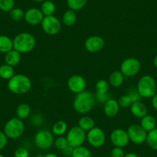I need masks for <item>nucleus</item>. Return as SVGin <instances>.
<instances>
[{
  "label": "nucleus",
  "mask_w": 157,
  "mask_h": 157,
  "mask_svg": "<svg viewBox=\"0 0 157 157\" xmlns=\"http://www.w3.org/2000/svg\"><path fill=\"white\" fill-rule=\"evenodd\" d=\"M128 95L129 96V97L131 98L132 99V102H138V101H140V99H141V96L139 94L138 91L137 90H132V91L129 92L127 93Z\"/></svg>",
  "instance_id": "40"
},
{
  "label": "nucleus",
  "mask_w": 157,
  "mask_h": 157,
  "mask_svg": "<svg viewBox=\"0 0 157 157\" xmlns=\"http://www.w3.org/2000/svg\"><path fill=\"white\" fill-rule=\"evenodd\" d=\"M42 29L49 36H55L61 30V23L59 19L55 16H44L41 23Z\"/></svg>",
  "instance_id": "10"
},
{
  "label": "nucleus",
  "mask_w": 157,
  "mask_h": 157,
  "mask_svg": "<svg viewBox=\"0 0 157 157\" xmlns=\"http://www.w3.org/2000/svg\"><path fill=\"white\" fill-rule=\"evenodd\" d=\"M14 157H29V152L25 147H19L16 149Z\"/></svg>",
  "instance_id": "36"
},
{
  "label": "nucleus",
  "mask_w": 157,
  "mask_h": 157,
  "mask_svg": "<svg viewBox=\"0 0 157 157\" xmlns=\"http://www.w3.org/2000/svg\"><path fill=\"white\" fill-rule=\"evenodd\" d=\"M77 19L75 12L72 10H68L64 13L63 16V22L67 26H72L75 23Z\"/></svg>",
  "instance_id": "26"
},
{
  "label": "nucleus",
  "mask_w": 157,
  "mask_h": 157,
  "mask_svg": "<svg viewBox=\"0 0 157 157\" xmlns=\"http://www.w3.org/2000/svg\"><path fill=\"white\" fill-rule=\"evenodd\" d=\"M40 10L42 11L43 14L44 15V16H53L56 12V5L52 1L46 0L42 4Z\"/></svg>",
  "instance_id": "27"
},
{
  "label": "nucleus",
  "mask_w": 157,
  "mask_h": 157,
  "mask_svg": "<svg viewBox=\"0 0 157 157\" xmlns=\"http://www.w3.org/2000/svg\"><path fill=\"white\" fill-rule=\"evenodd\" d=\"M141 69L140 60L136 58L126 59L120 66V71L125 77H132L137 75Z\"/></svg>",
  "instance_id": "8"
},
{
  "label": "nucleus",
  "mask_w": 157,
  "mask_h": 157,
  "mask_svg": "<svg viewBox=\"0 0 157 157\" xmlns=\"http://www.w3.org/2000/svg\"><path fill=\"white\" fill-rule=\"evenodd\" d=\"M118 102H119L120 106L122 108H128V107H130L131 104L132 103V101L129 95L125 94L120 96Z\"/></svg>",
  "instance_id": "35"
},
{
  "label": "nucleus",
  "mask_w": 157,
  "mask_h": 157,
  "mask_svg": "<svg viewBox=\"0 0 157 157\" xmlns=\"http://www.w3.org/2000/svg\"><path fill=\"white\" fill-rule=\"evenodd\" d=\"M86 140L93 148H99L105 142V134L102 129L95 126L86 133Z\"/></svg>",
  "instance_id": "11"
},
{
  "label": "nucleus",
  "mask_w": 157,
  "mask_h": 157,
  "mask_svg": "<svg viewBox=\"0 0 157 157\" xmlns=\"http://www.w3.org/2000/svg\"><path fill=\"white\" fill-rule=\"evenodd\" d=\"M129 141L135 144H143L146 143L148 132L140 125L132 124L128 127L127 130Z\"/></svg>",
  "instance_id": "9"
},
{
  "label": "nucleus",
  "mask_w": 157,
  "mask_h": 157,
  "mask_svg": "<svg viewBox=\"0 0 157 157\" xmlns=\"http://www.w3.org/2000/svg\"><path fill=\"white\" fill-rule=\"evenodd\" d=\"M44 19V15L42 11L37 8H30L25 13L24 19L31 25H37L41 24Z\"/></svg>",
  "instance_id": "15"
},
{
  "label": "nucleus",
  "mask_w": 157,
  "mask_h": 157,
  "mask_svg": "<svg viewBox=\"0 0 157 157\" xmlns=\"http://www.w3.org/2000/svg\"><path fill=\"white\" fill-rule=\"evenodd\" d=\"M44 157H59L55 153H52V152H50V153H48L45 155Z\"/></svg>",
  "instance_id": "44"
},
{
  "label": "nucleus",
  "mask_w": 157,
  "mask_h": 157,
  "mask_svg": "<svg viewBox=\"0 0 157 157\" xmlns=\"http://www.w3.org/2000/svg\"><path fill=\"white\" fill-rule=\"evenodd\" d=\"M72 151H73V148L71 147L70 146H66L64 149L62 150V152H63V154L65 155V156L71 157V155H72Z\"/></svg>",
  "instance_id": "41"
},
{
  "label": "nucleus",
  "mask_w": 157,
  "mask_h": 157,
  "mask_svg": "<svg viewBox=\"0 0 157 157\" xmlns=\"http://www.w3.org/2000/svg\"><path fill=\"white\" fill-rule=\"evenodd\" d=\"M54 135L52 132L46 129L38 131L34 136V143L40 149H49L54 145Z\"/></svg>",
  "instance_id": "7"
},
{
  "label": "nucleus",
  "mask_w": 157,
  "mask_h": 157,
  "mask_svg": "<svg viewBox=\"0 0 157 157\" xmlns=\"http://www.w3.org/2000/svg\"><path fill=\"white\" fill-rule=\"evenodd\" d=\"M153 66H155V68H157V55L155 56L153 59Z\"/></svg>",
  "instance_id": "45"
},
{
  "label": "nucleus",
  "mask_w": 157,
  "mask_h": 157,
  "mask_svg": "<svg viewBox=\"0 0 157 157\" xmlns=\"http://www.w3.org/2000/svg\"><path fill=\"white\" fill-rule=\"evenodd\" d=\"M7 87L14 94H25L32 88L31 79L23 74H16L9 79Z\"/></svg>",
  "instance_id": "2"
},
{
  "label": "nucleus",
  "mask_w": 157,
  "mask_h": 157,
  "mask_svg": "<svg viewBox=\"0 0 157 157\" xmlns=\"http://www.w3.org/2000/svg\"><path fill=\"white\" fill-rule=\"evenodd\" d=\"M96 98L93 93L87 90L76 94L73 101V108L79 114H86L94 107Z\"/></svg>",
  "instance_id": "1"
},
{
  "label": "nucleus",
  "mask_w": 157,
  "mask_h": 157,
  "mask_svg": "<svg viewBox=\"0 0 157 157\" xmlns=\"http://www.w3.org/2000/svg\"><path fill=\"white\" fill-rule=\"evenodd\" d=\"M5 63L10 65L11 66H16L20 63L21 61V53L16 51V49H13L5 54Z\"/></svg>",
  "instance_id": "18"
},
{
  "label": "nucleus",
  "mask_w": 157,
  "mask_h": 157,
  "mask_svg": "<svg viewBox=\"0 0 157 157\" xmlns=\"http://www.w3.org/2000/svg\"><path fill=\"white\" fill-rule=\"evenodd\" d=\"M88 0H67V5L69 10L78 11L86 5Z\"/></svg>",
  "instance_id": "30"
},
{
  "label": "nucleus",
  "mask_w": 157,
  "mask_h": 157,
  "mask_svg": "<svg viewBox=\"0 0 157 157\" xmlns=\"http://www.w3.org/2000/svg\"><path fill=\"white\" fill-rule=\"evenodd\" d=\"M54 146L59 150H63L64 149L66 146H69L68 144V141L66 140V137L64 136H59L58 138L56 139L55 141H54Z\"/></svg>",
  "instance_id": "34"
},
{
  "label": "nucleus",
  "mask_w": 157,
  "mask_h": 157,
  "mask_svg": "<svg viewBox=\"0 0 157 157\" xmlns=\"http://www.w3.org/2000/svg\"><path fill=\"white\" fill-rule=\"evenodd\" d=\"M68 129L67 123L63 120H59L56 122L52 127V132L57 136H62L66 132Z\"/></svg>",
  "instance_id": "23"
},
{
  "label": "nucleus",
  "mask_w": 157,
  "mask_h": 157,
  "mask_svg": "<svg viewBox=\"0 0 157 157\" xmlns=\"http://www.w3.org/2000/svg\"><path fill=\"white\" fill-rule=\"evenodd\" d=\"M67 85L68 88L72 93L78 94L86 90V81L82 75H73L69 78Z\"/></svg>",
  "instance_id": "13"
},
{
  "label": "nucleus",
  "mask_w": 157,
  "mask_h": 157,
  "mask_svg": "<svg viewBox=\"0 0 157 157\" xmlns=\"http://www.w3.org/2000/svg\"><path fill=\"white\" fill-rule=\"evenodd\" d=\"M140 126L146 131V132H150L152 129H154L156 126V120L155 117L152 116V115H146L141 118V121H140Z\"/></svg>",
  "instance_id": "20"
},
{
  "label": "nucleus",
  "mask_w": 157,
  "mask_h": 157,
  "mask_svg": "<svg viewBox=\"0 0 157 157\" xmlns=\"http://www.w3.org/2000/svg\"><path fill=\"white\" fill-rule=\"evenodd\" d=\"M125 76L120 70L113 71L109 75V83L110 86L113 87H120L123 85V82H124Z\"/></svg>",
  "instance_id": "19"
},
{
  "label": "nucleus",
  "mask_w": 157,
  "mask_h": 157,
  "mask_svg": "<svg viewBox=\"0 0 157 157\" xmlns=\"http://www.w3.org/2000/svg\"><path fill=\"white\" fill-rule=\"evenodd\" d=\"M85 48L90 52H97L102 50L105 46V40L99 36H92L86 40Z\"/></svg>",
  "instance_id": "14"
},
{
  "label": "nucleus",
  "mask_w": 157,
  "mask_h": 157,
  "mask_svg": "<svg viewBox=\"0 0 157 157\" xmlns=\"http://www.w3.org/2000/svg\"><path fill=\"white\" fill-rule=\"evenodd\" d=\"M110 141L116 147L123 148L129 143L127 132L123 129H116L110 134Z\"/></svg>",
  "instance_id": "12"
},
{
  "label": "nucleus",
  "mask_w": 157,
  "mask_h": 157,
  "mask_svg": "<svg viewBox=\"0 0 157 157\" xmlns=\"http://www.w3.org/2000/svg\"><path fill=\"white\" fill-rule=\"evenodd\" d=\"M120 106L117 100L114 99H109L104 103L103 111L107 117H115L120 111Z\"/></svg>",
  "instance_id": "16"
},
{
  "label": "nucleus",
  "mask_w": 157,
  "mask_h": 157,
  "mask_svg": "<svg viewBox=\"0 0 157 157\" xmlns=\"http://www.w3.org/2000/svg\"><path fill=\"white\" fill-rule=\"evenodd\" d=\"M15 7L14 0H0V10L5 13H10Z\"/></svg>",
  "instance_id": "31"
},
{
  "label": "nucleus",
  "mask_w": 157,
  "mask_h": 157,
  "mask_svg": "<svg viewBox=\"0 0 157 157\" xmlns=\"http://www.w3.org/2000/svg\"><path fill=\"white\" fill-rule=\"evenodd\" d=\"M130 112L135 117L141 119L143 116L147 115V107L145 104L141 102L140 101L132 102L130 105Z\"/></svg>",
  "instance_id": "17"
},
{
  "label": "nucleus",
  "mask_w": 157,
  "mask_h": 157,
  "mask_svg": "<svg viewBox=\"0 0 157 157\" xmlns=\"http://www.w3.org/2000/svg\"><path fill=\"white\" fill-rule=\"evenodd\" d=\"M25 13L23 10L20 8H13L10 12V16L13 20L14 21H20L24 19Z\"/></svg>",
  "instance_id": "33"
},
{
  "label": "nucleus",
  "mask_w": 157,
  "mask_h": 157,
  "mask_svg": "<svg viewBox=\"0 0 157 157\" xmlns=\"http://www.w3.org/2000/svg\"><path fill=\"white\" fill-rule=\"evenodd\" d=\"M78 126L82 129H83L85 132L91 130L93 128L95 127V121L93 118L90 116H82L79 119L78 123Z\"/></svg>",
  "instance_id": "24"
},
{
  "label": "nucleus",
  "mask_w": 157,
  "mask_h": 157,
  "mask_svg": "<svg viewBox=\"0 0 157 157\" xmlns=\"http://www.w3.org/2000/svg\"><path fill=\"white\" fill-rule=\"evenodd\" d=\"M8 143V137L6 136L4 132L0 131V151L2 150Z\"/></svg>",
  "instance_id": "39"
},
{
  "label": "nucleus",
  "mask_w": 157,
  "mask_h": 157,
  "mask_svg": "<svg viewBox=\"0 0 157 157\" xmlns=\"http://www.w3.org/2000/svg\"><path fill=\"white\" fill-rule=\"evenodd\" d=\"M15 75V71L13 66L4 63L0 66V78L3 79H10Z\"/></svg>",
  "instance_id": "25"
},
{
  "label": "nucleus",
  "mask_w": 157,
  "mask_h": 157,
  "mask_svg": "<svg viewBox=\"0 0 157 157\" xmlns=\"http://www.w3.org/2000/svg\"><path fill=\"white\" fill-rule=\"evenodd\" d=\"M68 144L71 147L75 148L83 145L86 140V133L79 126H73L66 134Z\"/></svg>",
  "instance_id": "6"
},
{
  "label": "nucleus",
  "mask_w": 157,
  "mask_h": 157,
  "mask_svg": "<svg viewBox=\"0 0 157 157\" xmlns=\"http://www.w3.org/2000/svg\"><path fill=\"white\" fill-rule=\"evenodd\" d=\"M146 142L149 148L157 151V128L148 132Z\"/></svg>",
  "instance_id": "28"
},
{
  "label": "nucleus",
  "mask_w": 157,
  "mask_h": 157,
  "mask_svg": "<svg viewBox=\"0 0 157 157\" xmlns=\"http://www.w3.org/2000/svg\"><path fill=\"white\" fill-rule=\"evenodd\" d=\"M151 103H152V106L153 107L154 109L157 111V94L155 93L152 98H151Z\"/></svg>",
  "instance_id": "42"
},
{
  "label": "nucleus",
  "mask_w": 157,
  "mask_h": 157,
  "mask_svg": "<svg viewBox=\"0 0 157 157\" xmlns=\"http://www.w3.org/2000/svg\"><path fill=\"white\" fill-rule=\"evenodd\" d=\"M13 49V39L8 36L1 35L0 36V52L1 53H7Z\"/></svg>",
  "instance_id": "21"
},
{
  "label": "nucleus",
  "mask_w": 157,
  "mask_h": 157,
  "mask_svg": "<svg viewBox=\"0 0 157 157\" xmlns=\"http://www.w3.org/2000/svg\"><path fill=\"white\" fill-rule=\"evenodd\" d=\"M33 1H35V2H44V1H46V0H33Z\"/></svg>",
  "instance_id": "46"
},
{
  "label": "nucleus",
  "mask_w": 157,
  "mask_h": 157,
  "mask_svg": "<svg viewBox=\"0 0 157 157\" xmlns=\"http://www.w3.org/2000/svg\"><path fill=\"white\" fill-rule=\"evenodd\" d=\"M25 131V124L18 117H13L6 122L3 132L8 139H18L22 136Z\"/></svg>",
  "instance_id": "5"
},
{
  "label": "nucleus",
  "mask_w": 157,
  "mask_h": 157,
  "mask_svg": "<svg viewBox=\"0 0 157 157\" xmlns=\"http://www.w3.org/2000/svg\"><path fill=\"white\" fill-rule=\"evenodd\" d=\"M109 83L105 79H100L96 83V91L99 93H108Z\"/></svg>",
  "instance_id": "32"
},
{
  "label": "nucleus",
  "mask_w": 157,
  "mask_h": 157,
  "mask_svg": "<svg viewBox=\"0 0 157 157\" xmlns=\"http://www.w3.org/2000/svg\"><path fill=\"white\" fill-rule=\"evenodd\" d=\"M16 117L23 120L27 119L31 114V107L27 103H20L16 110Z\"/></svg>",
  "instance_id": "22"
},
{
  "label": "nucleus",
  "mask_w": 157,
  "mask_h": 157,
  "mask_svg": "<svg viewBox=\"0 0 157 157\" xmlns=\"http://www.w3.org/2000/svg\"><path fill=\"white\" fill-rule=\"evenodd\" d=\"M124 151L121 147L114 146L110 152V157H124Z\"/></svg>",
  "instance_id": "37"
},
{
  "label": "nucleus",
  "mask_w": 157,
  "mask_h": 157,
  "mask_svg": "<svg viewBox=\"0 0 157 157\" xmlns=\"http://www.w3.org/2000/svg\"><path fill=\"white\" fill-rule=\"evenodd\" d=\"M124 157H140L136 153L134 152H128V153L125 154Z\"/></svg>",
  "instance_id": "43"
},
{
  "label": "nucleus",
  "mask_w": 157,
  "mask_h": 157,
  "mask_svg": "<svg viewBox=\"0 0 157 157\" xmlns=\"http://www.w3.org/2000/svg\"><path fill=\"white\" fill-rule=\"evenodd\" d=\"M13 49L21 54L27 53L34 49L36 45V38L29 33H21L13 39Z\"/></svg>",
  "instance_id": "3"
},
{
  "label": "nucleus",
  "mask_w": 157,
  "mask_h": 157,
  "mask_svg": "<svg viewBox=\"0 0 157 157\" xmlns=\"http://www.w3.org/2000/svg\"><path fill=\"white\" fill-rule=\"evenodd\" d=\"M95 98H96V100H97L98 102H100V103H105L106 101H108L109 98V95L108 94V93H96L95 95Z\"/></svg>",
  "instance_id": "38"
},
{
  "label": "nucleus",
  "mask_w": 157,
  "mask_h": 157,
  "mask_svg": "<svg viewBox=\"0 0 157 157\" xmlns=\"http://www.w3.org/2000/svg\"><path fill=\"white\" fill-rule=\"evenodd\" d=\"M0 157H5V156H4V155H2V154H1V153H0Z\"/></svg>",
  "instance_id": "47"
},
{
  "label": "nucleus",
  "mask_w": 157,
  "mask_h": 157,
  "mask_svg": "<svg viewBox=\"0 0 157 157\" xmlns=\"http://www.w3.org/2000/svg\"><path fill=\"white\" fill-rule=\"evenodd\" d=\"M156 82L155 78L149 75L142 76L137 83L136 90L142 98H152L156 93Z\"/></svg>",
  "instance_id": "4"
},
{
  "label": "nucleus",
  "mask_w": 157,
  "mask_h": 157,
  "mask_svg": "<svg viewBox=\"0 0 157 157\" xmlns=\"http://www.w3.org/2000/svg\"><path fill=\"white\" fill-rule=\"evenodd\" d=\"M71 157H92V153L88 148L80 146L73 148Z\"/></svg>",
  "instance_id": "29"
}]
</instances>
